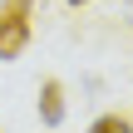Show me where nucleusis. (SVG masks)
<instances>
[{
  "label": "nucleus",
  "instance_id": "4",
  "mask_svg": "<svg viewBox=\"0 0 133 133\" xmlns=\"http://www.w3.org/2000/svg\"><path fill=\"white\" fill-rule=\"evenodd\" d=\"M69 5H89V0H69Z\"/></svg>",
  "mask_w": 133,
  "mask_h": 133
},
{
  "label": "nucleus",
  "instance_id": "3",
  "mask_svg": "<svg viewBox=\"0 0 133 133\" xmlns=\"http://www.w3.org/2000/svg\"><path fill=\"white\" fill-rule=\"evenodd\" d=\"M94 128H99V133H128L133 123L123 118V114H104V118H94Z\"/></svg>",
  "mask_w": 133,
  "mask_h": 133
},
{
  "label": "nucleus",
  "instance_id": "2",
  "mask_svg": "<svg viewBox=\"0 0 133 133\" xmlns=\"http://www.w3.org/2000/svg\"><path fill=\"white\" fill-rule=\"evenodd\" d=\"M39 123L44 128L64 123V84L59 79H44V89H39Z\"/></svg>",
  "mask_w": 133,
  "mask_h": 133
},
{
  "label": "nucleus",
  "instance_id": "1",
  "mask_svg": "<svg viewBox=\"0 0 133 133\" xmlns=\"http://www.w3.org/2000/svg\"><path fill=\"white\" fill-rule=\"evenodd\" d=\"M30 5L35 0H0V59H20L30 44Z\"/></svg>",
  "mask_w": 133,
  "mask_h": 133
}]
</instances>
